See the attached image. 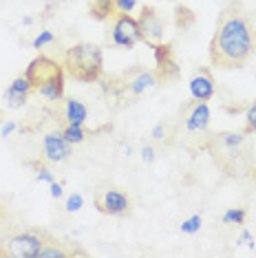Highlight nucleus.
Here are the masks:
<instances>
[{
  "label": "nucleus",
  "mask_w": 256,
  "mask_h": 258,
  "mask_svg": "<svg viewBox=\"0 0 256 258\" xmlns=\"http://www.w3.org/2000/svg\"><path fill=\"white\" fill-rule=\"evenodd\" d=\"M254 53V33L238 0H230L219 14L210 40V60L219 69H241Z\"/></svg>",
  "instance_id": "obj_1"
},
{
  "label": "nucleus",
  "mask_w": 256,
  "mask_h": 258,
  "mask_svg": "<svg viewBox=\"0 0 256 258\" xmlns=\"http://www.w3.org/2000/svg\"><path fill=\"white\" fill-rule=\"evenodd\" d=\"M206 150L228 177H245L252 172V146L247 133H214L206 139Z\"/></svg>",
  "instance_id": "obj_2"
},
{
  "label": "nucleus",
  "mask_w": 256,
  "mask_h": 258,
  "mask_svg": "<svg viewBox=\"0 0 256 258\" xmlns=\"http://www.w3.org/2000/svg\"><path fill=\"white\" fill-rule=\"evenodd\" d=\"M62 67H64V71L78 82H84V84L97 82L102 78V71H104L102 49L93 42L73 44L64 51Z\"/></svg>",
  "instance_id": "obj_3"
},
{
  "label": "nucleus",
  "mask_w": 256,
  "mask_h": 258,
  "mask_svg": "<svg viewBox=\"0 0 256 258\" xmlns=\"http://www.w3.org/2000/svg\"><path fill=\"white\" fill-rule=\"evenodd\" d=\"M25 75L31 82L33 91L49 102H60L64 97V67L46 55H38L29 62Z\"/></svg>",
  "instance_id": "obj_4"
},
{
  "label": "nucleus",
  "mask_w": 256,
  "mask_h": 258,
  "mask_svg": "<svg viewBox=\"0 0 256 258\" xmlns=\"http://www.w3.org/2000/svg\"><path fill=\"white\" fill-rule=\"evenodd\" d=\"M49 236L42 232H16L0 240V256L9 258H38Z\"/></svg>",
  "instance_id": "obj_5"
},
{
  "label": "nucleus",
  "mask_w": 256,
  "mask_h": 258,
  "mask_svg": "<svg viewBox=\"0 0 256 258\" xmlns=\"http://www.w3.org/2000/svg\"><path fill=\"white\" fill-rule=\"evenodd\" d=\"M110 40L115 46L119 49H128L131 51L135 44L144 42L142 31H139L137 18H133L131 14H119L113 22V31H110Z\"/></svg>",
  "instance_id": "obj_6"
},
{
  "label": "nucleus",
  "mask_w": 256,
  "mask_h": 258,
  "mask_svg": "<svg viewBox=\"0 0 256 258\" xmlns=\"http://www.w3.org/2000/svg\"><path fill=\"white\" fill-rule=\"evenodd\" d=\"M137 25H139V31H142V38L144 42L148 44H159L166 36V20L157 14V9L153 7H144L142 14L137 18Z\"/></svg>",
  "instance_id": "obj_7"
},
{
  "label": "nucleus",
  "mask_w": 256,
  "mask_h": 258,
  "mask_svg": "<svg viewBox=\"0 0 256 258\" xmlns=\"http://www.w3.org/2000/svg\"><path fill=\"white\" fill-rule=\"evenodd\" d=\"M97 210L110 216H124L131 212V199L117 187H108L102 195H97Z\"/></svg>",
  "instance_id": "obj_8"
},
{
  "label": "nucleus",
  "mask_w": 256,
  "mask_h": 258,
  "mask_svg": "<svg viewBox=\"0 0 256 258\" xmlns=\"http://www.w3.org/2000/svg\"><path fill=\"white\" fill-rule=\"evenodd\" d=\"M190 97L195 99V102H208V99L214 97V93H217V86H214V78L212 73L208 71V69H199V71H195V75L190 78Z\"/></svg>",
  "instance_id": "obj_9"
},
{
  "label": "nucleus",
  "mask_w": 256,
  "mask_h": 258,
  "mask_svg": "<svg viewBox=\"0 0 256 258\" xmlns=\"http://www.w3.org/2000/svg\"><path fill=\"white\" fill-rule=\"evenodd\" d=\"M42 148H44V157L53 163L67 161L73 152V146L62 137V133H49L42 139Z\"/></svg>",
  "instance_id": "obj_10"
},
{
  "label": "nucleus",
  "mask_w": 256,
  "mask_h": 258,
  "mask_svg": "<svg viewBox=\"0 0 256 258\" xmlns=\"http://www.w3.org/2000/svg\"><path fill=\"white\" fill-rule=\"evenodd\" d=\"M155 60H157V78L159 80H174L179 75V67L172 57V49L168 44H153Z\"/></svg>",
  "instance_id": "obj_11"
},
{
  "label": "nucleus",
  "mask_w": 256,
  "mask_h": 258,
  "mask_svg": "<svg viewBox=\"0 0 256 258\" xmlns=\"http://www.w3.org/2000/svg\"><path fill=\"white\" fill-rule=\"evenodd\" d=\"M33 91L31 82H29L27 75H20L9 84V89L5 91V102H7L9 108H22L27 104L29 93Z\"/></svg>",
  "instance_id": "obj_12"
},
{
  "label": "nucleus",
  "mask_w": 256,
  "mask_h": 258,
  "mask_svg": "<svg viewBox=\"0 0 256 258\" xmlns=\"http://www.w3.org/2000/svg\"><path fill=\"white\" fill-rule=\"evenodd\" d=\"M210 108H208L206 102H197L195 106L190 108V113L185 115V131L188 133H206L208 126H210Z\"/></svg>",
  "instance_id": "obj_13"
},
{
  "label": "nucleus",
  "mask_w": 256,
  "mask_h": 258,
  "mask_svg": "<svg viewBox=\"0 0 256 258\" xmlns=\"http://www.w3.org/2000/svg\"><path fill=\"white\" fill-rule=\"evenodd\" d=\"M157 84H159V78H157L155 71H137L135 78L128 80V93L142 95V93H146L148 89H155Z\"/></svg>",
  "instance_id": "obj_14"
},
{
  "label": "nucleus",
  "mask_w": 256,
  "mask_h": 258,
  "mask_svg": "<svg viewBox=\"0 0 256 258\" xmlns=\"http://www.w3.org/2000/svg\"><path fill=\"white\" fill-rule=\"evenodd\" d=\"M64 117H67V124L71 126H84V121L89 119V108L84 106L80 99H67V104H64Z\"/></svg>",
  "instance_id": "obj_15"
},
{
  "label": "nucleus",
  "mask_w": 256,
  "mask_h": 258,
  "mask_svg": "<svg viewBox=\"0 0 256 258\" xmlns=\"http://www.w3.org/2000/svg\"><path fill=\"white\" fill-rule=\"evenodd\" d=\"M115 9V0H91V16L95 20H106Z\"/></svg>",
  "instance_id": "obj_16"
},
{
  "label": "nucleus",
  "mask_w": 256,
  "mask_h": 258,
  "mask_svg": "<svg viewBox=\"0 0 256 258\" xmlns=\"http://www.w3.org/2000/svg\"><path fill=\"white\" fill-rule=\"evenodd\" d=\"M174 20H177V27L185 31V29H190L195 25V14H192V9H188L185 5H177L174 7Z\"/></svg>",
  "instance_id": "obj_17"
},
{
  "label": "nucleus",
  "mask_w": 256,
  "mask_h": 258,
  "mask_svg": "<svg viewBox=\"0 0 256 258\" xmlns=\"http://www.w3.org/2000/svg\"><path fill=\"white\" fill-rule=\"evenodd\" d=\"M67 256H71V251L62 249L60 243H55L53 238H49V240H46V245L42 247V251H40L38 258H67Z\"/></svg>",
  "instance_id": "obj_18"
},
{
  "label": "nucleus",
  "mask_w": 256,
  "mask_h": 258,
  "mask_svg": "<svg viewBox=\"0 0 256 258\" xmlns=\"http://www.w3.org/2000/svg\"><path fill=\"white\" fill-rule=\"evenodd\" d=\"M62 137L67 139L71 146H78V144H82L84 139H86V131H84V126H71V124H67V128L62 131Z\"/></svg>",
  "instance_id": "obj_19"
},
{
  "label": "nucleus",
  "mask_w": 256,
  "mask_h": 258,
  "mask_svg": "<svg viewBox=\"0 0 256 258\" xmlns=\"http://www.w3.org/2000/svg\"><path fill=\"white\" fill-rule=\"evenodd\" d=\"M245 219H247V212L243 208H230L228 212L223 214V221L225 225H243L245 223Z\"/></svg>",
  "instance_id": "obj_20"
},
{
  "label": "nucleus",
  "mask_w": 256,
  "mask_h": 258,
  "mask_svg": "<svg viewBox=\"0 0 256 258\" xmlns=\"http://www.w3.org/2000/svg\"><path fill=\"white\" fill-rule=\"evenodd\" d=\"M201 225H203V219H201V214H192L188 216L185 221H181V225H179V230H181L183 234H197L201 230Z\"/></svg>",
  "instance_id": "obj_21"
},
{
  "label": "nucleus",
  "mask_w": 256,
  "mask_h": 258,
  "mask_svg": "<svg viewBox=\"0 0 256 258\" xmlns=\"http://www.w3.org/2000/svg\"><path fill=\"white\" fill-rule=\"evenodd\" d=\"M64 208H67V212H80V210L84 208V197L80 195V192H73L71 197L67 199V205H64Z\"/></svg>",
  "instance_id": "obj_22"
},
{
  "label": "nucleus",
  "mask_w": 256,
  "mask_h": 258,
  "mask_svg": "<svg viewBox=\"0 0 256 258\" xmlns=\"http://www.w3.org/2000/svg\"><path fill=\"white\" fill-rule=\"evenodd\" d=\"M243 133H256V102L245 110V131Z\"/></svg>",
  "instance_id": "obj_23"
},
{
  "label": "nucleus",
  "mask_w": 256,
  "mask_h": 258,
  "mask_svg": "<svg viewBox=\"0 0 256 258\" xmlns=\"http://www.w3.org/2000/svg\"><path fill=\"white\" fill-rule=\"evenodd\" d=\"M53 40H55V36H53V33H51V31H40V36H38L36 40H33L31 46H33V49H42V46L51 44V42H53Z\"/></svg>",
  "instance_id": "obj_24"
},
{
  "label": "nucleus",
  "mask_w": 256,
  "mask_h": 258,
  "mask_svg": "<svg viewBox=\"0 0 256 258\" xmlns=\"http://www.w3.org/2000/svg\"><path fill=\"white\" fill-rule=\"evenodd\" d=\"M135 7H137V0H115V9L119 14H131Z\"/></svg>",
  "instance_id": "obj_25"
},
{
  "label": "nucleus",
  "mask_w": 256,
  "mask_h": 258,
  "mask_svg": "<svg viewBox=\"0 0 256 258\" xmlns=\"http://www.w3.org/2000/svg\"><path fill=\"white\" fill-rule=\"evenodd\" d=\"M36 179L38 181H44V183H53V181H55V177H53V172H51V170H46V168H40L38 170V174H36Z\"/></svg>",
  "instance_id": "obj_26"
},
{
  "label": "nucleus",
  "mask_w": 256,
  "mask_h": 258,
  "mask_svg": "<svg viewBox=\"0 0 256 258\" xmlns=\"http://www.w3.org/2000/svg\"><path fill=\"white\" fill-rule=\"evenodd\" d=\"M238 245H247V247L252 249V247H254V236H252V234H249L247 230H243L241 236H238Z\"/></svg>",
  "instance_id": "obj_27"
},
{
  "label": "nucleus",
  "mask_w": 256,
  "mask_h": 258,
  "mask_svg": "<svg viewBox=\"0 0 256 258\" xmlns=\"http://www.w3.org/2000/svg\"><path fill=\"white\" fill-rule=\"evenodd\" d=\"M142 159H144V163H153L155 161V148L153 146H144L142 148Z\"/></svg>",
  "instance_id": "obj_28"
},
{
  "label": "nucleus",
  "mask_w": 256,
  "mask_h": 258,
  "mask_svg": "<svg viewBox=\"0 0 256 258\" xmlns=\"http://www.w3.org/2000/svg\"><path fill=\"white\" fill-rule=\"evenodd\" d=\"M150 137H153L155 142H161V139L166 137V126H164V124H157V126L153 128V133H150Z\"/></svg>",
  "instance_id": "obj_29"
},
{
  "label": "nucleus",
  "mask_w": 256,
  "mask_h": 258,
  "mask_svg": "<svg viewBox=\"0 0 256 258\" xmlns=\"http://www.w3.org/2000/svg\"><path fill=\"white\" fill-rule=\"evenodd\" d=\"M62 195H64L62 183H55V181H53V183H51V197H53V199H60Z\"/></svg>",
  "instance_id": "obj_30"
},
{
  "label": "nucleus",
  "mask_w": 256,
  "mask_h": 258,
  "mask_svg": "<svg viewBox=\"0 0 256 258\" xmlns=\"http://www.w3.org/2000/svg\"><path fill=\"white\" fill-rule=\"evenodd\" d=\"M14 131H16V124H14V121H9V124L3 126V131H0V133H3V137H9Z\"/></svg>",
  "instance_id": "obj_31"
},
{
  "label": "nucleus",
  "mask_w": 256,
  "mask_h": 258,
  "mask_svg": "<svg viewBox=\"0 0 256 258\" xmlns=\"http://www.w3.org/2000/svg\"><path fill=\"white\" fill-rule=\"evenodd\" d=\"M254 177H256V163H254Z\"/></svg>",
  "instance_id": "obj_32"
}]
</instances>
